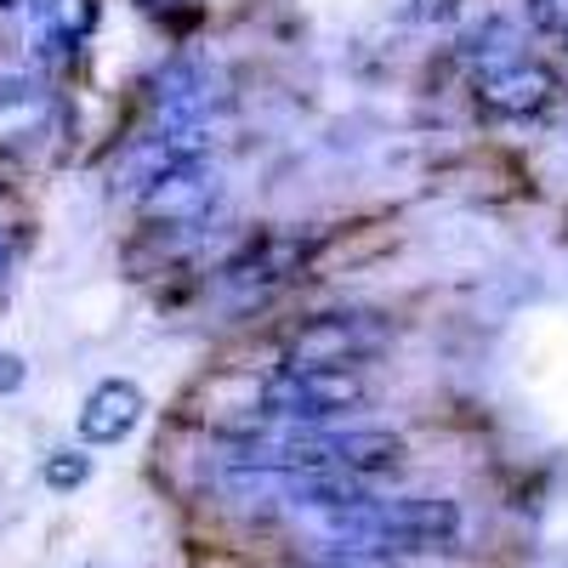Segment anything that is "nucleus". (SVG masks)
I'll list each match as a JSON object with an SVG mask.
<instances>
[{
    "mask_svg": "<svg viewBox=\"0 0 568 568\" xmlns=\"http://www.w3.org/2000/svg\"><path fill=\"white\" fill-rule=\"evenodd\" d=\"M393 342V324L382 313L342 307L296 324V336L284 342V369H364L375 353Z\"/></svg>",
    "mask_w": 568,
    "mask_h": 568,
    "instance_id": "f257e3e1",
    "label": "nucleus"
},
{
    "mask_svg": "<svg viewBox=\"0 0 568 568\" xmlns=\"http://www.w3.org/2000/svg\"><path fill=\"white\" fill-rule=\"evenodd\" d=\"M267 404H273V420L324 426V420L364 409L369 382H364V369H284L278 382H267Z\"/></svg>",
    "mask_w": 568,
    "mask_h": 568,
    "instance_id": "f03ea898",
    "label": "nucleus"
},
{
    "mask_svg": "<svg viewBox=\"0 0 568 568\" xmlns=\"http://www.w3.org/2000/svg\"><path fill=\"white\" fill-rule=\"evenodd\" d=\"M557 103V74L535 58H500L478 74V109L495 120H529Z\"/></svg>",
    "mask_w": 568,
    "mask_h": 568,
    "instance_id": "7ed1b4c3",
    "label": "nucleus"
},
{
    "mask_svg": "<svg viewBox=\"0 0 568 568\" xmlns=\"http://www.w3.org/2000/svg\"><path fill=\"white\" fill-rule=\"evenodd\" d=\"M136 205L154 227H200L216 205V171L205 160H182L149 187V194H136Z\"/></svg>",
    "mask_w": 568,
    "mask_h": 568,
    "instance_id": "20e7f679",
    "label": "nucleus"
},
{
    "mask_svg": "<svg viewBox=\"0 0 568 568\" xmlns=\"http://www.w3.org/2000/svg\"><path fill=\"white\" fill-rule=\"evenodd\" d=\"M313 251H318V240H302V233H262V240H251L222 267V278L240 284V291H273V284L296 278L313 262Z\"/></svg>",
    "mask_w": 568,
    "mask_h": 568,
    "instance_id": "39448f33",
    "label": "nucleus"
},
{
    "mask_svg": "<svg viewBox=\"0 0 568 568\" xmlns=\"http://www.w3.org/2000/svg\"><path fill=\"white\" fill-rule=\"evenodd\" d=\"M58 120L52 85L34 74H7L0 80V149H23V142L45 136Z\"/></svg>",
    "mask_w": 568,
    "mask_h": 568,
    "instance_id": "423d86ee",
    "label": "nucleus"
},
{
    "mask_svg": "<svg viewBox=\"0 0 568 568\" xmlns=\"http://www.w3.org/2000/svg\"><path fill=\"white\" fill-rule=\"evenodd\" d=\"M29 40H34V58L40 63H63L80 52V40L98 23V0H29Z\"/></svg>",
    "mask_w": 568,
    "mask_h": 568,
    "instance_id": "0eeeda50",
    "label": "nucleus"
},
{
    "mask_svg": "<svg viewBox=\"0 0 568 568\" xmlns=\"http://www.w3.org/2000/svg\"><path fill=\"white\" fill-rule=\"evenodd\" d=\"M404 438L398 433H382V426H353V433H329V471H342V478H393L404 466Z\"/></svg>",
    "mask_w": 568,
    "mask_h": 568,
    "instance_id": "6e6552de",
    "label": "nucleus"
},
{
    "mask_svg": "<svg viewBox=\"0 0 568 568\" xmlns=\"http://www.w3.org/2000/svg\"><path fill=\"white\" fill-rule=\"evenodd\" d=\"M142 409H149V404H142V387L109 375V382H98L85 393V404H80V438L85 444H120V438L136 433Z\"/></svg>",
    "mask_w": 568,
    "mask_h": 568,
    "instance_id": "1a4fd4ad",
    "label": "nucleus"
},
{
    "mask_svg": "<svg viewBox=\"0 0 568 568\" xmlns=\"http://www.w3.org/2000/svg\"><path fill=\"white\" fill-rule=\"evenodd\" d=\"M40 478L52 484V489H80V484L91 478V460H85L80 449H58V455H45Z\"/></svg>",
    "mask_w": 568,
    "mask_h": 568,
    "instance_id": "9d476101",
    "label": "nucleus"
},
{
    "mask_svg": "<svg viewBox=\"0 0 568 568\" xmlns=\"http://www.w3.org/2000/svg\"><path fill=\"white\" fill-rule=\"evenodd\" d=\"M529 23L540 34H562L568 40V0H529Z\"/></svg>",
    "mask_w": 568,
    "mask_h": 568,
    "instance_id": "9b49d317",
    "label": "nucleus"
},
{
    "mask_svg": "<svg viewBox=\"0 0 568 568\" xmlns=\"http://www.w3.org/2000/svg\"><path fill=\"white\" fill-rule=\"evenodd\" d=\"M23 375H29V369H23L18 353H0V393H18V387H23Z\"/></svg>",
    "mask_w": 568,
    "mask_h": 568,
    "instance_id": "f8f14e48",
    "label": "nucleus"
},
{
    "mask_svg": "<svg viewBox=\"0 0 568 568\" xmlns=\"http://www.w3.org/2000/svg\"><path fill=\"white\" fill-rule=\"evenodd\" d=\"M142 7H154V12H171V7H187V12H194V7H200V0H142Z\"/></svg>",
    "mask_w": 568,
    "mask_h": 568,
    "instance_id": "ddd939ff",
    "label": "nucleus"
},
{
    "mask_svg": "<svg viewBox=\"0 0 568 568\" xmlns=\"http://www.w3.org/2000/svg\"><path fill=\"white\" fill-rule=\"evenodd\" d=\"M7 262H12V245H7V240H0V278H7Z\"/></svg>",
    "mask_w": 568,
    "mask_h": 568,
    "instance_id": "4468645a",
    "label": "nucleus"
},
{
    "mask_svg": "<svg viewBox=\"0 0 568 568\" xmlns=\"http://www.w3.org/2000/svg\"><path fill=\"white\" fill-rule=\"evenodd\" d=\"M387 568H398V562H387Z\"/></svg>",
    "mask_w": 568,
    "mask_h": 568,
    "instance_id": "2eb2a0df",
    "label": "nucleus"
}]
</instances>
